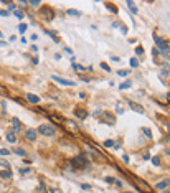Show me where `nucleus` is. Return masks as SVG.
Here are the masks:
<instances>
[{
    "instance_id": "obj_1",
    "label": "nucleus",
    "mask_w": 170,
    "mask_h": 193,
    "mask_svg": "<svg viewBox=\"0 0 170 193\" xmlns=\"http://www.w3.org/2000/svg\"><path fill=\"white\" fill-rule=\"evenodd\" d=\"M71 165H73V168H74V170L86 168V167H88V160H86V157L78 155V157H73V159H71Z\"/></svg>"
},
{
    "instance_id": "obj_2",
    "label": "nucleus",
    "mask_w": 170,
    "mask_h": 193,
    "mask_svg": "<svg viewBox=\"0 0 170 193\" xmlns=\"http://www.w3.org/2000/svg\"><path fill=\"white\" fill-rule=\"evenodd\" d=\"M129 177L132 178V182H136V183H134V185H136V187H137V188H139V190H140L142 193H154V191H152V188H150L149 185H147L145 182H142L140 178L134 177V175H129Z\"/></svg>"
},
{
    "instance_id": "obj_3",
    "label": "nucleus",
    "mask_w": 170,
    "mask_h": 193,
    "mask_svg": "<svg viewBox=\"0 0 170 193\" xmlns=\"http://www.w3.org/2000/svg\"><path fill=\"white\" fill-rule=\"evenodd\" d=\"M61 125H63V127L66 129V131H68L69 134H76L79 131V127H78V124L74 122V120H71V119H66V120H63V122H61Z\"/></svg>"
},
{
    "instance_id": "obj_4",
    "label": "nucleus",
    "mask_w": 170,
    "mask_h": 193,
    "mask_svg": "<svg viewBox=\"0 0 170 193\" xmlns=\"http://www.w3.org/2000/svg\"><path fill=\"white\" fill-rule=\"evenodd\" d=\"M40 134L45 137H51V135H55V125H50V124H41L40 125Z\"/></svg>"
},
{
    "instance_id": "obj_5",
    "label": "nucleus",
    "mask_w": 170,
    "mask_h": 193,
    "mask_svg": "<svg viewBox=\"0 0 170 193\" xmlns=\"http://www.w3.org/2000/svg\"><path fill=\"white\" fill-rule=\"evenodd\" d=\"M154 40H155V45L159 46V50L162 51V53H165V55H167V53H170V46H168V43L165 41L164 38H160V37H155Z\"/></svg>"
},
{
    "instance_id": "obj_6",
    "label": "nucleus",
    "mask_w": 170,
    "mask_h": 193,
    "mask_svg": "<svg viewBox=\"0 0 170 193\" xmlns=\"http://www.w3.org/2000/svg\"><path fill=\"white\" fill-rule=\"evenodd\" d=\"M74 116L79 117V119H86L88 117V111L84 109V107H76V109H74Z\"/></svg>"
},
{
    "instance_id": "obj_7",
    "label": "nucleus",
    "mask_w": 170,
    "mask_h": 193,
    "mask_svg": "<svg viewBox=\"0 0 170 193\" xmlns=\"http://www.w3.org/2000/svg\"><path fill=\"white\" fill-rule=\"evenodd\" d=\"M25 139L30 140V142H35L37 140V131H35V129H28V131L25 132Z\"/></svg>"
},
{
    "instance_id": "obj_8",
    "label": "nucleus",
    "mask_w": 170,
    "mask_h": 193,
    "mask_svg": "<svg viewBox=\"0 0 170 193\" xmlns=\"http://www.w3.org/2000/svg\"><path fill=\"white\" fill-rule=\"evenodd\" d=\"M129 107H131L132 111H136L139 112V114H142L145 109H144V106H140V104H137V102H134V101H129Z\"/></svg>"
},
{
    "instance_id": "obj_9",
    "label": "nucleus",
    "mask_w": 170,
    "mask_h": 193,
    "mask_svg": "<svg viewBox=\"0 0 170 193\" xmlns=\"http://www.w3.org/2000/svg\"><path fill=\"white\" fill-rule=\"evenodd\" d=\"M41 17H43L45 20H53V17H55V13L51 12V8L45 7V8H43V12H41Z\"/></svg>"
},
{
    "instance_id": "obj_10",
    "label": "nucleus",
    "mask_w": 170,
    "mask_h": 193,
    "mask_svg": "<svg viewBox=\"0 0 170 193\" xmlns=\"http://www.w3.org/2000/svg\"><path fill=\"white\" fill-rule=\"evenodd\" d=\"M53 79H55L56 83H60V84H65V86H74V83H73V81L63 79V78H60V76H53Z\"/></svg>"
},
{
    "instance_id": "obj_11",
    "label": "nucleus",
    "mask_w": 170,
    "mask_h": 193,
    "mask_svg": "<svg viewBox=\"0 0 170 193\" xmlns=\"http://www.w3.org/2000/svg\"><path fill=\"white\" fill-rule=\"evenodd\" d=\"M168 185H170V180H168V178H164L162 182L157 183V190H164V188H167Z\"/></svg>"
},
{
    "instance_id": "obj_12",
    "label": "nucleus",
    "mask_w": 170,
    "mask_h": 193,
    "mask_svg": "<svg viewBox=\"0 0 170 193\" xmlns=\"http://www.w3.org/2000/svg\"><path fill=\"white\" fill-rule=\"evenodd\" d=\"M12 124H13V131H15V132H18L20 129H22V122L18 120V117H13L12 119Z\"/></svg>"
},
{
    "instance_id": "obj_13",
    "label": "nucleus",
    "mask_w": 170,
    "mask_h": 193,
    "mask_svg": "<svg viewBox=\"0 0 170 193\" xmlns=\"http://www.w3.org/2000/svg\"><path fill=\"white\" fill-rule=\"evenodd\" d=\"M102 117H104V120H107V124H111V125H112V124L116 122L114 116H112V114H109V112H106V114H102Z\"/></svg>"
},
{
    "instance_id": "obj_14",
    "label": "nucleus",
    "mask_w": 170,
    "mask_h": 193,
    "mask_svg": "<svg viewBox=\"0 0 170 193\" xmlns=\"http://www.w3.org/2000/svg\"><path fill=\"white\" fill-rule=\"evenodd\" d=\"M26 99L32 102V104H38V102H40V97L35 96V94H26Z\"/></svg>"
},
{
    "instance_id": "obj_15",
    "label": "nucleus",
    "mask_w": 170,
    "mask_h": 193,
    "mask_svg": "<svg viewBox=\"0 0 170 193\" xmlns=\"http://www.w3.org/2000/svg\"><path fill=\"white\" fill-rule=\"evenodd\" d=\"M104 7H106V8H109V10L112 12V13H117V7H116L114 3H111V2H106V3H104Z\"/></svg>"
},
{
    "instance_id": "obj_16",
    "label": "nucleus",
    "mask_w": 170,
    "mask_h": 193,
    "mask_svg": "<svg viewBox=\"0 0 170 193\" xmlns=\"http://www.w3.org/2000/svg\"><path fill=\"white\" fill-rule=\"evenodd\" d=\"M7 140L10 142V144H15V142H17V135H15L13 132H8V134H7Z\"/></svg>"
},
{
    "instance_id": "obj_17",
    "label": "nucleus",
    "mask_w": 170,
    "mask_h": 193,
    "mask_svg": "<svg viewBox=\"0 0 170 193\" xmlns=\"http://www.w3.org/2000/svg\"><path fill=\"white\" fill-rule=\"evenodd\" d=\"M13 154L22 155V157H26V152H25L23 149H20V147H15V149H13Z\"/></svg>"
},
{
    "instance_id": "obj_18",
    "label": "nucleus",
    "mask_w": 170,
    "mask_h": 193,
    "mask_svg": "<svg viewBox=\"0 0 170 193\" xmlns=\"http://www.w3.org/2000/svg\"><path fill=\"white\" fill-rule=\"evenodd\" d=\"M0 177H2V178H10L12 172H8V170H0Z\"/></svg>"
},
{
    "instance_id": "obj_19",
    "label": "nucleus",
    "mask_w": 170,
    "mask_h": 193,
    "mask_svg": "<svg viewBox=\"0 0 170 193\" xmlns=\"http://www.w3.org/2000/svg\"><path fill=\"white\" fill-rule=\"evenodd\" d=\"M129 65H131L132 68H139V60H137V58H131V61H129Z\"/></svg>"
},
{
    "instance_id": "obj_20",
    "label": "nucleus",
    "mask_w": 170,
    "mask_h": 193,
    "mask_svg": "<svg viewBox=\"0 0 170 193\" xmlns=\"http://www.w3.org/2000/svg\"><path fill=\"white\" fill-rule=\"evenodd\" d=\"M127 7L132 10V13H134V15L137 13V7H136V3H134V2H127Z\"/></svg>"
},
{
    "instance_id": "obj_21",
    "label": "nucleus",
    "mask_w": 170,
    "mask_h": 193,
    "mask_svg": "<svg viewBox=\"0 0 170 193\" xmlns=\"http://www.w3.org/2000/svg\"><path fill=\"white\" fill-rule=\"evenodd\" d=\"M131 86H132V83L131 81H126V83L119 84V89H127V88H131Z\"/></svg>"
},
{
    "instance_id": "obj_22",
    "label": "nucleus",
    "mask_w": 170,
    "mask_h": 193,
    "mask_svg": "<svg viewBox=\"0 0 170 193\" xmlns=\"http://www.w3.org/2000/svg\"><path fill=\"white\" fill-rule=\"evenodd\" d=\"M68 13H69V15H73V17H79V15H81V12L74 10V8H69V10H68Z\"/></svg>"
},
{
    "instance_id": "obj_23",
    "label": "nucleus",
    "mask_w": 170,
    "mask_h": 193,
    "mask_svg": "<svg viewBox=\"0 0 170 193\" xmlns=\"http://www.w3.org/2000/svg\"><path fill=\"white\" fill-rule=\"evenodd\" d=\"M142 132H144V135H145V137L152 139V132H150V129H142Z\"/></svg>"
},
{
    "instance_id": "obj_24",
    "label": "nucleus",
    "mask_w": 170,
    "mask_h": 193,
    "mask_svg": "<svg viewBox=\"0 0 170 193\" xmlns=\"http://www.w3.org/2000/svg\"><path fill=\"white\" fill-rule=\"evenodd\" d=\"M13 13H15V17H18V18H23V17H25V13H23V12H20V10H15Z\"/></svg>"
},
{
    "instance_id": "obj_25",
    "label": "nucleus",
    "mask_w": 170,
    "mask_h": 193,
    "mask_svg": "<svg viewBox=\"0 0 170 193\" xmlns=\"http://www.w3.org/2000/svg\"><path fill=\"white\" fill-rule=\"evenodd\" d=\"M114 144H116L114 140H106L104 142V147H114Z\"/></svg>"
},
{
    "instance_id": "obj_26",
    "label": "nucleus",
    "mask_w": 170,
    "mask_h": 193,
    "mask_svg": "<svg viewBox=\"0 0 170 193\" xmlns=\"http://www.w3.org/2000/svg\"><path fill=\"white\" fill-rule=\"evenodd\" d=\"M136 53H137L139 56H140V55H144V48H142V46H137V48H136Z\"/></svg>"
},
{
    "instance_id": "obj_27",
    "label": "nucleus",
    "mask_w": 170,
    "mask_h": 193,
    "mask_svg": "<svg viewBox=\"0 0 170 193\" xmlns=\"http://www.w3.org/2000/svg\"><path fill=\"white\" fill-rule=\"evenodd\" d=\"M0 155H10V150H7V149H0Z\"/></svg>"
},
{
    "instance_id": "obj_28",
    "label": "nucleus",
    "mask_w": 170,
    "mask_h": 193,
    "mask_svg": "<svg viewBox=\"0 0 170 193\" xmlns=\"http://www.w3.org/2000/svg\"><path fill=\"white\" fill-rule=\"evenodd\" d=\"M18 30H20V33H25V31H26V25H23V23H22V25L18 26Z\"/></svg>"
},
{
    "instance_id": "obj_29",
    "label": "nucleus",
    "mask_w": 170,
    "mask_h": 193,
    "mask_svg": "<svg viewBox=\"0 0 170 193\" xmlns=\"http://www.w3.org/2000/svg\"><path fill=\"white\" fill-rule=\"evenodd\" d=\"M73 68H74L76 71H84V68H83L81 65H73Z\"/></svg>"
},
{
    "instance_id": "obj_30",
    "label": "nucleus",
    "mask_w": 170,
    "mask_h": 193,
    "mask_svg": "<svg viewBox=\"0 0 170 193\" xmlns=\"http://www.w3.org/2000/svg\"><path fill=\"white\" fill-rule=\"evenodd\" d=\"M152 163H154V165H159V163H160V159H159V157H154V159H152Z\"/></svg>"
},
{
    "instance_id": "obj_31",
    "label": "nucleus",
    "mask_w": 170,
    "mask_h": 193,
    "mask_svg": "<svg viewBox=\"0 0 170 193\" xmlns=\"http://www.w3.org/2000/svg\"><path fill=\"white\" fill-rule=\"evenodd\" d=\"M30 172H32L30 168H22V170H20V173H23V175H28Z\"/></svg>"
},
{
    "instance_id": "obj_32",
    "label": "nucleus",
    "mask_w": 170,
    "mask_h": 193,
    "mask_svg": "<svg viewBox=\"0 0 170 193\" xmlns=\"http://www.w3.org/2000/svg\"><path fill=\"white\" fill-rule=\"evenodd\" d=\"M127 74H129L127 69H121V71H119V76H127Z\"/></svg>"
},
{
    "instance_id": "obj_33",
    "label": "nucleus",
    "mask_w": 170,
    "mask_h": 193,
    "mask_svg": "<svg viewBox=\"0 0 170 193\" xmlns=\"http://www.w3.org/2000/svg\"><path fill=\"white\" fill-rule=\"evenodd\" d=\"M101 68H102V69H106V71H111V68L106 65V63H101Z\"/></svg>"
},
{
    "instance_id": "obj_34",
    "label": "nucleus",
    "mask_w": 170,
    "mask_h": 193,
    "mask_svg": "<svg viewBox=\"0 0 170 193\" xmlns=\"http://www.w3.org/2000/svg\"><path fill=\"white\" fill-rule=\"evenodd\" d=\"M106 182H107V183H114L116 178H112V177H106Z\"/></svg>"
},
{
    "instance_id": "obj_35",
    "label": "nucleus",
    "mask_w": 170,
    "mask_h": 193,
    "mask_svg": "<svg viewBox=\"0 0 170 193\" xmlns=\"http://www.w3.org/2000/svg\"><path fill=\"white\" fill-rule=\"evenodd\" d=\"M50 193H63V191H61L60 188H51V190H50Z\"/></svg>"
},
{
    "instance_id": "obj_36",
    "label": "nucleus",
    "mask_w": 170,
    "mask_h": 193,
    "mask_svg": "<svg viewBox=\"0 0 170 193\" xmlns=\"http://www.w3.org/2000/svg\"><path fill=\"white\" fill-rule=\"evenodd\" d=\"M83 190H91V185H88V183H83Z\"/></svg>"
},
{
    "instance_id": "obj_37",
    "label": "nucleus",
    "mask_w": 170,
    "mask_h": 193,
    "mask_svg": "<svg viewBox=\"0 0 170 193\" xmlns=\"http://www.w3.org/2000/svg\"><path fill=\"white\" fill-rule=\"evenodd\" d=\"M0 165H2V167H5V168H8V163L5 162V160H0Z\"/></svg>"
},
{
    "instance_id": "obj_38",
    "label": "nucleus",
    "mask_w": 170,
    "mask_h": 193,
    "mask_svg": "<svg viewBox=\"0 0 170 193\" xmlns=\"http://www.w3.org/2000/svg\"><path fill=\"white\" fill-rule=\"evenodd\" d=\"M0 15H2V17H8V12L7 10H0Z\"/></svg>"
},
{
    "instance_id": "obj_39",
    "label": "nucleus",
    "mask_w": 170,
    "mask_h": 193,
    "mask_svg": "<svg viewBox=\"0 0 170 193\" xmlns=\"http://www.w3.org/2000/svg\"><path fill=\"white\" fill-rule=\"evenodd\" d=\"M81 79H83V81H84V83H89V81H91V79H89V78H88V76H81Z\"/></svg>"
},
{
    "instance_id": "obj_40",
    "label": "nucleus",
    "mask_w": 170,
    "mask_h": 193,
    "mask_svg": "<svg viewBox=\"0 0 170 193\" xmlns=\"http://www.w3.org/2000/svg\"><path fill=\"white\" fill-rule=\"evenodd\" d=\"M114 185H117V187L121 188V187H122V182H121V180H116V182H114Z\"/></svg>"
},
{
    "instance_id": "obj_41",
    "label": "nucleus",
    "mask_w": 170,
    "mask_h": 193,
    "mask_svg": "<svg viewBox=\"0 0 170 193\" xmlns=\"http://www.w3.org/2000/svg\"><path fill=\"white\" fill-rule=\"evenodd\" d=\"M30 5H33V7H38V5H40V2H30Z\"/></svg>"
},
{
    "instance_id": "obj_42",
    "label": "nucleus",
    "mask_w": 170,
    "mask_h": 193,
    "mask_svg": "<svg viewBox=\"0 0 170 193\" xmlns=\"http://www.w3.org/2000/svg\"><path fill=\"white\" fill-rule=\"evenodd\" d=\"M168 99H170V92H168Z\"/></svg>"
},
{
    "instance_id": "obj_43",
    "label": "nucleus",
    "mask_w": 170,
    "mask_h": 193,
    "mask_svg": "<svg viewBox=\"0 0 170 193\" xmlns=\"http://www.w3.org/2000/svg\"><path fill=\"white\" fill-rule=\"evenodd\" d=\"M0 45H3V43H2V41H0Z\"/></svg>"
}]
</instances>
